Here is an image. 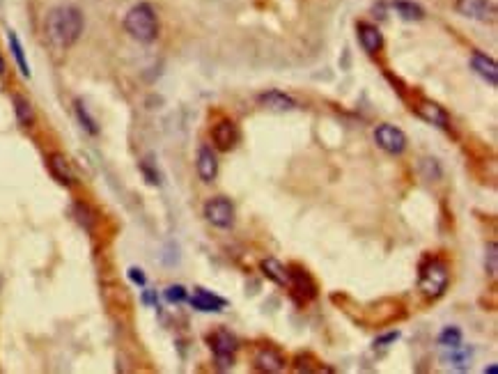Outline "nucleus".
<instances>
[{
    "label": "nucleus",
    "instance_id": "nucleus-19",
    "mask_svg": "<svg viewBox=\"0 0 498 374\" xmlns=\"http://www.w3.org/2000/svg\"><path fill=\"white\" fill-rule=\"evenodd\" d=\"M262 274L266 278H271L276 285H285V287L289 285V269L283 266L274 257H266L264 262H262Z\"/></svg>",
    "mask_w": 498,
    "mask_h": 374
},
{
    "label": "nucleus",
    "instance_id": "nucleus-8",
    "mask_svg": "<svg viewBox=\"0 0 498 374\" xmlns=\"http://www.w3.org/2000/svg\"><path fill=\"white\" fill-rule=\"evenodd\" d=\"M457 12L482 24L496 19V7L489 0H457Z\"/></svg>",
    "mask_w": 498,
    "mask_h": 374
},
{
    "label": "nucleus",
    "instance_id": "nucleus-11",
    "mask_svg": "<svg viewBox=\"0 0 498 374\" xmlns=\"http://www.w3.org/2000/svg\"><path fill=\"white\" fill-rule=\"evenodd\" d=\"M257 103L262 108L271 110V113H289V110L296 108V101L289 95H285V92H280V90L262 92V95L257 97Z\"/></svg>",
    "mask_w": 498,
    "mask_h": 374
},
{
    "label": "nucleus",
    "instance_id": "nucleus-14",
    "mask_svg": "<svg viewBox=\"0 0 498 374\" xmlns=\"http://www.w3.org/2000/svg\"><path fill=\"white\" fill-rule=\"evenodd\" d=\"M191 301V306L195 310H200V313H221V310L227 306V301L221 298V296H216L212 292H207V289L198 287L193 292V296L189 298Z\"/></svg>",
    "mask_w": 498,
    "mask_h": 374
},
{
    "label": "nucleus",
    "instance_id": "nucleus-22",
    "mask_svg": "<svg viewBox=\"0 0 498 374\" xmlns=\"http://www.w3.org/2000/svg\"><path fill=\"white\" fill-rule=\"evenodd\" d=\"M74 110H76V118H78V122H81V127L85 129V131L90 133V136H99V124H97V120L88 113L85 103H83L81 99H76V101H74Z\"/></svg>",
    "mask_w": 498,
    "mask_h": 374
},
{
    "label": "nucleus",
    "instance_id": "nucleus-9",
    "mask_svg": "<svg viewBox=\"0 0 498 374\" xmlns=\"http://www.w3.org/2000/svg\"><path fill=\"white\" fill-rule=\"evenodd\" d=\"M212 138H214L216 150L230 152V150H234L237 140H239V129H237V124L232 120H221L212 129Z\"/></svg>",
    "mask_w": 498,
    "mask_h": 374
},
{
    "label": "nucleus",
    "instance_id": "nucleus-1",
    "mask_svg": "<svg viewBox=\"0 0 498 374\" xmlns=\"http://www.w3.org/2000/svg\"><path fill=\"white\" fill-rule=\"evenodd\" d=\"M83 28H85V19H83V12L74 5L53 7L44 19V33L48 41L62 51L76 44L83 35Z\"/></svg>",
    "mask_w": 498,
    "mask_h": 374
},
{
    "label": "nucleus",
    "instance_id": "nucleus-3",
    "mask_svg": "<svg viewBox=\"0 0 498 374\" xmlns=\"http://www.w3.org/2000/svg\"><path fill=\"white\" fill-rule=\"evenodd\" d=\"M448 280H450V274H448L445 262H441V259H430L420 271L418 287L425 296L439 298L445 292V287H448Z\"/></svg>",
    "mask_w": 498,
    "mask_h": 374
},
{
    "label": "nucleus",
    "instance_id": "nucleus-20",
    "mask_svg": "<svg viewBox=\"0 0 498 374\" xmlns=\"http://www.w3.org/2000/svg\"><path fill=\"white\" fill-rule=\"evenodd\" d=\"M7 41H9V48H12V56L16 60V65H19V71L24 74L26 78H30V65H28V58H26V51H24V44L19 41L16 33L14 30H9L7 33Z\"/></svg>",
    "mask_w": 498,
    "mask_h": 374
},
{
    "label": "nucleus",
    "instance_id": "nucleus-18",
    "mask_svg": "<svg viewBox=\"0 0 498 374\" xmlns=\"http://www.w3.org/2000/svg\"><path fill=\"white\" fill-rule=\"evenodd\" d=\"M12 103H14L16 122L21 124V127H26V129L33 127V124H35V108H33V103H30L24 95H14Z\"/></svg>",
    "mask_w": 498,
    "mask_h": 374
},
{
    "label": "nucleus",
    "instance_id": "nucleus-21",
    "mask_svg": "<svg viewBox=\"0 0 498 374\" xmlns=\"http://www.w3.org/2000/svg\"><path fill=\"white\" fill-rule=\"evenodd\" d=\"M393 7H395V12L404 21H422L425 19V9L416 3H411V0H395Z\"/></svg>",
    "mask_w": 498,
    "mask_h": 374
},
{
    "label": "nucleus",
    "instance_id": "nucleus-23",
    "mask_svg": "<svg viewBox=\"0 0 498 374\" xmlns=\"http://www.w3.org/2000/svg\"><path fill=\"white\" fill-rule=\"evenodd\" d=\"M71 209H74V218H76V223L83 227V230L90 232L92 227H95V212H92L85 202H74Z\"/></svg>",
    "mask_w": 498,
    "mask_h": 374
},
{
    "label": "nucleus",
    "instance_id": "nucleus-25",
    "mask_svg": "<svg viewBox=\"0 0 498 374\" xmlns=\"http://www.w3.org/2000/svg\"><path fill=\"white\" fill-rule=\"evenodd\" d=\"M445 360H448L452 368L466 370V368L471 365V349H464L462 345H460V347H455V349H450V354L445 356Z\"/></svg>",
    "mask_w": 498,
    "mask_h": 374
},
{
    "label": "nucleus",
    "instance_id": "nucleus-15",
    "mask_svg": "<svg viewBox=\"0 0 498 374\" xmlns=\"http://www.w3.org/2000/svg\"><path fill=\"white\" fill-rule=\"evenodd\" d=\"M471 67H473L475 74H478L482 80L489 83L492 88L498 85V67H496V62L492 58H487L484 53H478V51H475L473 60H471Z\"/></svg>",
    "mask_w": 498,
    "mask_h": 374
},
{
    "label": "nucleus",
    "instance_id": "nucleus-29",
    "mask_svg": "<svg viewBox=\"0 0 498 374\" xmlns=\"http://www.w3.org/2000/svg\"><path fill=\"white\" fill-rule=\"evenodd\" d=\"M127 276H129L131 283H136L138 287H145V285H147V278H145L142 269H138V266H131Z\"/></svg>",
    "mask_w": 498,
    "mask_h": 374
},
{
    "label": "nucleus",
    "instance_id": "nucleus-28",
    "mask_svg": "<svg viewBox=\"0 0 498 374\" xmlns=\"http://www.w3.org/2000/svg\"><path fill=\"white\" fill-rule=\"evenodd\" d=\"M186 298H189V294H186V289L182 285H170L165 289V301H168V303H182Z\"/></svg>",
    "mask_w": 498,
    "mask_h": 374
},
{
    "label": "nucleus",
    "instance_id": "nucleus-7",
    "mask_svg": "<svg viewBox=\"0 0 498 374\" xmlns=\"http://www.w3.org/2000/svg\"><path fill=\"white\" fill-rule=\"evenodd\" d=\"M287 287H292V294L299 303H308V301H313L317 296V285H315L313 276L301 266L289 269V285Z\"/></svg>",
    "mask_w": 498,
    "mask_h": 374
},
{
    "label": "nucleus",
    "instance_id": "nucleus-31",
    "mask_svg": "<svg viewBox=\"0 0 498 374\" xmlns=\"http://www.w3.org/2000/svg\"><path fill=\"white\" fill-rule=\"evenodd\" d=\"M484 372H489V374H494V372H496V365H489V368H484Z\"/></svg>",
    "mask_w": 498,
    "mask_h": 374
},
{
    "label": "nucleus",
    "instance_id": "nucleus-6",
    "mask_svg": "<svg viewBox=\"0 0 498 374\" xmlns=\"http://www.w3.org/2000/svg\"><path fill=\"white\" fill-rule=\"evenodd\" d=\"M375 140L383 152L393 154V157H400V154L407 150V142H409L407 133L398 127H393V124H379L375 129Z\"/></svg>",
    "mask_w": 498,
    "mask_h": 374
},
{
    "label": "nucleus",
    "instance_id": "nucleus-27",
    "mask_svg": "<svg viewBox=\"0 0 498 374\" xmlns=\"http://www.w3.org/2000/svg\"><path fill=\"white\" fill-rule=\"evenodd\" d=\"M420 168H422L425 180H439L441 177V165L437 159H422Z\"/></svg>",
    "mask_w": 498,
    "mask_h": 374
},
{
    "label": "nucleus",
    "instance_id": "nucleus-10",
    "mask_svg": "<svg viewBox=\"0 0 498 374\" xmlns=\"http://www.w3.org/2000/svg\"><path fill=\"white\" fill-rule=\"evenodd\" d=\"M48 170L51 175H53V180L60 182L62 186H74L76 184V172L74 168H71L69 159L65 157V154L60 152H53L48 157Z\"/></svg>",
    "mask_w": 498,
    "mask_h": 374
},
{
    "label": "nucleus",
    "instance_id": "nucleus-13",
    "mask_svg": "<svg viewBox=\"0 0 498 374\" xmlns=\"http://www.w3.org/2000/svg\"><path fill=\"white\" fill-rule=\"evenodd\" d=\"M356 33H358V41H360V46H363V51H365V53H370V56L379 53L381 46H383V37H381L377 26L360 21V24L356 26Z\"/></svg>",
    "mask_w": 498,
    "mask_h": 374
},
{
    "label": "nucleus",
    "instance_id": "nucleus-17",
    "mask_svg": "<svg viewBox=\"0 0 498 374\" xmlns=\"http://www.w3.org/2000/svg\"><path fill=\"white\" fill-rule=\"evenodd\" d=\"M255 368L262 372H280L285 368V358L271 347H262L255 354Z\"/></svg>",
    "mask_w": 498,
    "mask_h": 374
},
{
    "label": "nucleus",
    "instance_id": "nucleus-2",
    "mask_svg": "<svg viewBox=\"0 0 498 374\" xmlns=\"http://www.w3.org/2000/svg\"><path fill=\"white\" fill-rule=\"evenodd\" d=\"M124 30L140 44H152L159 37V16L150 3L133 5L124 16Z\"/></svg>",
    "mask_w": 498,
    "mask_h": 374
},
{
    "label": "nucleus",
    "instance_id": "nucleus-24",
    "mask_svg": "<svg viewBox=\"0 0 498 374\" xmlns=\"http://www.w3.org/2000/svg\"><path fill=\"white\" fill-rule=\"evenodd\" d=\"M462 331L457 326H445L441 333H439V345L443 349H455L462 345Z\"/></svg>",
    "mask_w": 498,
    "mask_h": 374
},
{
    "label": "nucleus",
    "instance_id": "nucleus-12",
    "mask_svg": "<svg viewBox=\"0 0 498 374\" xmlns=\"http://www.w3.org/2000/svg\"><path fill=\"white\" fill-rule=\"evenodd\" d=\"M416 113L425 122H430V124H434V127H439L443 131H450V115L443 110V106H439V103L422 101L420 106H416Z\"/></svg>",
    "mask_w": 498,
    "mask_h": 374
},
{
    "label": "nucleus",
    "instance_id": "nucleus-5",
    "mask_svg": "<svg viewBox=\"0 0 498 374\" xmlns=\"http://www.w3.org/2000/svg\"><path fill=\"white\" fill-rule=\"evenodd\" d=\"M237 338L230 333V331H216L212 336V351L216 358V365L221 370L232 368L234 363V354H237Z\"/></svg>",
    "mask_w": 498,
    "mask_h": 374
},
{
    "label": "nucleus",
    "instance_id": "nucleus-26",
    "mask_svg": "<svg viewBox=\"0 0 498 374\" xmlns=\"http://www.w3.org/2000/svg\"><path fill=\"white\" fill-rule=\"evenodd\" d=\"M498 246L492 241V244H487V255H484V266H487V271H489L492 278H496L498 274Z\"/></svg>",
    "mask_w": 498,
    "mask_h": 374
},
{
    "label": "nucleus",
    "instance_id": "nucleus-30",
    "mask_svg": "<svg viewBox=\"0 0 498 374\" xmlns=\"http://www.w3.org/2000/svg\"><path fill=\"white\" fill-rule=\"evenodd\" d=\"M5 71H7V65H5V58H3V53H0V78L5 76Z\"/></svg>",
    "mask_w": 498,
    "mask_h": 374
},
{
    "label": "nucleus",
    "instance_id": "nucleus-16",
    "mask_svg": "<svg viewBox=\"0 0 498 374\" xmlns=\"http://www.w3.org/2000/svg\"><path fill=\"white\" fill-rule=\"evenodd\" d=\"M198 175L202 182H214L216 175H219V161H216V154L212 152V147L202 145L198 152Z\"/></svg>",
    "mask_w": 498,
    "mask_h": 374
},
{
    "label": "nucleus",
    "instance_id": "nucleus-4",
    "mask_svg": "<svg viewBox=\"0 0 498 374\" xmlns=\"http://www.w3.org/2000/svg\"><path fill=\"white\" fill-rule=\"evenodd\" d=\"M204 218L214 227L227 230V227L234 225V204L227 200V197H223V195L212 197V200L204 204Z\"/></svg>",
    "mask_w": 498,
    "mask_h": 374
}]
</instances>
